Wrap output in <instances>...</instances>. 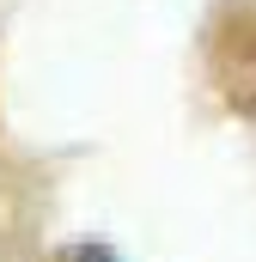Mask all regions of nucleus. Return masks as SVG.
<instances>
[{
  "instance_id": "1",
  "label": "nucleus",
  "mask_w": 256,
  "mask_h": 262,
  "mask_svg": "<svg viewBox=\"0 0 256 262\" xmlns=\"http://www.w3.org/2000/svg\"><path fill=\"white\" fill-rule=\"evenodd\" d=\"M61 262H122V256H116L110 244H79V250H67Z\"/></svg>"
}]
</instances>
